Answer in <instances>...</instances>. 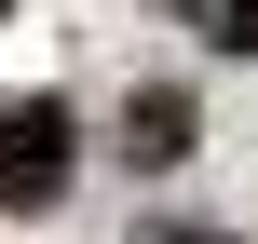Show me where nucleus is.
<instances>
[{
  "mask_svg": "<svg viewBox=\"0 0 258 244\" xmlns=\"http://www.w3.org/2000/svg\"><path fill=\"white\" fill-rule=\"evenodd\" d=\"M190 136H204V109H190L177 82H150V95H122V163H136V177H163V163H190Z\"/></svg>",
  "mask_w": 258,
  "mask_h": 244,
  "instance_id": "obj_2",
  "label": "nucleus"
},
{
  "mask_svg": "<svg viewBox=\"0 0 258 244\" xmlns=\"http://www.w3.org/2000/svg\"><path fill=\"white\" fill-rule=\"evenodd\" d=\"M163 14H177L204 54H258V0H163Z\"/></svg>",
  "mask_w": 258,
  "mask_h": 244,
  "instance_id": "obj_3",
  "label": "nucleus"
},
{
  "mask_svg": "<svg viewBox=\"0 0 258 244\" xmlns=\"http://www.w3.org/2000/svg\"><path fill=\"white\" fill-rule=\"evenodd\" d=\"M0 14H14V0H0Z\"/></svg>",
  "mask_w": 258,
  "mask_h": 244,
  "instance_id": "obj_5",
  "label": "nucleus"
},
{
  "mask_svg": "<svg viewBox=\"0 0 258 244\" xmlns=\"http://www.w3.org/2000/svg\"><path fill=\"white\" fill-rule=\"evenodd\" d=\"M136 244H231V231H204V217H150Z\"/></svg>",
  "mask_w": 258,
  "mask_h": 244,
  "instance_id": "obj_4",
  "label": "nucleus"
},
{
  "mask_svg": "<svg viewBox=\"0 0 258 244\" xmlns=\"http://www.w3.org/2000/svg\"><path fill=\"white\" fill-rule=\"evenodd\" d=\"M68 163H82V122H68L54 95H14V109H0V217H41V204L68 190Z\"/></svg>",
  "mask_w": 258,
  "mask_h": 244,
  "instance_id": "obj_1",
  "label": "nucleus"
}]
</instances>
